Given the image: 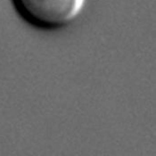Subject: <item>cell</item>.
Segmentation results:
<instances>
[{
  "instance_id": "obj_1",
  "label": "cell",
  "mask_w": 156,
  "mask_h": 156,
  "mask_svg": "<svg viewBox=\"0 0 156 156\" xmlns=\"http://www.w3.org/2000/svg\"><path fill=\"white\" fill-rule=\"evenodd\" d=\"M17 14L39 30H54L73 22L86 0H11Z\"/></svg>"
}]
</instances>
